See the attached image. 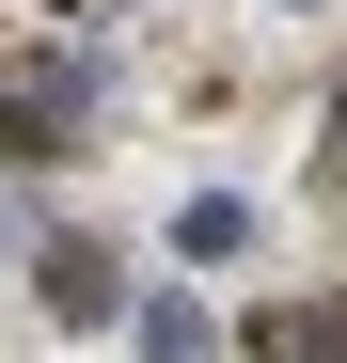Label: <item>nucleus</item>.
I'll use <instances>...</instances> for the list:
<instances>
[{"instance_id":"obj_2","label":"nucleus","mask_w":347,"mask_h":363,"mask_svg":"<svg viewBox=\"0 0 347 363\" xmlns=\"http://www.w3.org/2000/svg\"><path fill=\"white\" fill-rule=\"evenodd\" d=\"M174 253H253V206H237V190H205V206H174Z\"/></svg>"},{"instance_id":"obj_1","label":"nucleus","mask_w":347,"mask_h":363,"mask_svg":"<svg viewBox=\"0 0 347 363\" xmlns=\"http://www.w3.org/2000/svg\"><path fill=\"white\" fill-rule=\"evenodd\" d=\"M32 316L47 332H110V316H127V284H110L95 237H47V253H32Z\"/></svg>"},{"instance_id":"obj_3","label":"nucleus","mask_w":347,"mask_h":363,"mask_svg":"<svg viewBox=\"0 0 347 363\" xmlns=\"http://www.w3.org/2000/svg\"><path fill=\"white\" fill-rule=\"evenodd\" d=\"M142 363H205V316H190V300H142Z\"/></svg>"}]
</instances>
